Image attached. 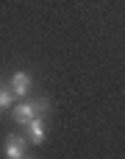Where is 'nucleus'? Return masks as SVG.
<instances>
[{
  "label": "nucleus",
  "instance_id": "1",
  "mask_svg": "<svg viewBox=\"0 0 125 159\" xmlns=\"http://www.w3.org/2000/svg\"><path fill=\"white\" fill-rule=\"evenodd\" d=\"M11 115H14V120H17L19 126H28L31 120L39 117V112H36V101H22V103H17Z\"/></svg>",
  "mask_w": 125,
  "mask_h": 159
},
{
  "label": "nucleus",
  "instance_id": "2",
  "mask_svg": "<svg viewBox=\"0 0 125 159\" xmlns=\"http://www.w3.org/2000/svg\"><path fill=\"white\" fill-rule=\"evenodd\" d=\"M11 92L17 95V98H25L28 92H31V84H33V78H31V73H25V70H17L14 75H11Z\"/></svg>",
  "mask_w": 125,
  "mask_h": 159
},
{
  "label": "nucleus",
  "instance_id": "3",
  "mask_svg": "<svg viewBox=\"0 0 125 159\" xmlns=\"http://www.w3.org/2000/svg\"><path fill=\"white\" fill-rule=\"evenodd\" d=\"M3 157L6 159H25V140L8 134L6 143H3Z\"/></svg>",
  "mask_w": 125,
  "mask_h": 159
},
{
  "label": "nucleus",
  "instance_id": "4",
  "mask_svg": "<svg viewBox=\"0 0 125 159\" xmlns=\"http://www.w3.org/2000/svg\"><path fill=\"white\" fill-rule=\"evenodd\" d=\"M25 129H28V140H31L33 145H42V143H45V137H47V131H45V117L31 120Z\"/></svg>",
  "mask_w": 125,
  "mask_h": 159
},
{
  "label": "nucleus",
  "instance_id": "5",
  "mask_svg": "<svg viewBox=\"0 0 125 159\" xmlns=\"http://www.w3.org/2000/svg\"><path fill=\"white\" fill-rule=\"evenodd\" d=\"M14 101H17V95L11 92V87H3V89H0V112H6V109L17 106Z\"/></svg>",
  "mask_w": 125,
  "mask_h": 159
},
{
  "label": "nucleus",
  "instance_id": "6",
  "mask_svg": "<svg viewBox=\"0 0 125 159\" xmlns=\"http://www.w3.org/2000/svg\"><path fill=\"white\" fill-rule=\"evenodd\" d=\"M25 159H33V157H25Z\"/></svg>",
  "mask_w": 125,
  "mask_h": 159
},
{
  "label": "nucleus",
  "instance_id": "7",
  "mask_svg": "<svg viewBox=\"0 0 125 159\" xmlns=\"http://www.w3.org/2000/svg\"><path fill=\"white\" fill-rule=\"evenodd\" d=\"M0 89H3V84H0Z\"/></svg>",
  "mask_w": 125,
  "mask_h": 159
}]
</instances>
